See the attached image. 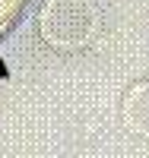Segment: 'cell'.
<instances>
[{
	"mask_svg": "<svg viewBox=\"0 0 149 158\" xmlns=\"http://www.w3.org/2000/svg\"><path fill=\"white\" fill-rule=\"evenodd\" d=\"M121 120L130 133L149 139V79L133 82L121 98Z\"/></svg>",
	"mask_w": 149,
	"mask_h": 158,
	"instance_id": "obj_2",
	"label": "cell"
},
{
	"mask_svg": "<svg viewBox=\"0 0 149 158\" xmlns=\"http://www.w3.org/2000/svg\"><path fill=\"white\" fill-rule=\"evenodd\" d=\"M99 25L95 0H45L38 13V32L54 51H83L95 41Z\"/></svg>",
	"mask_w": 149,
	"mask_h": 158,
	"instance_id": "obj_1",
	"label": "cell"
}]
</instances>
